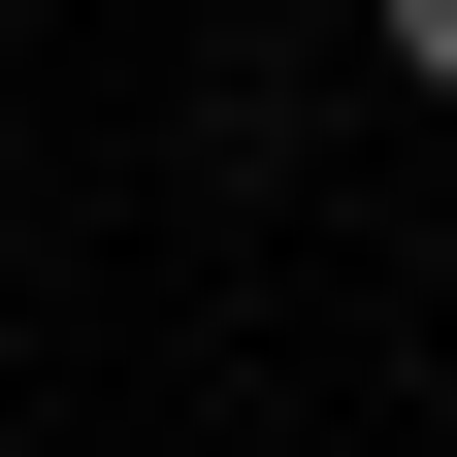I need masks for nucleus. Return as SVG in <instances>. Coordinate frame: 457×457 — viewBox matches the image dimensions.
I'll list each match as a JSON object with an SVG mask.
<instances>
[{"label":"nucleus","mask_w":457,"mask_h":457,"mask_svg":"<svg viewBox=\"0 0 457 457\" xmlns=\"http://www.w3.org/2000/svg\"><path fill=\"white\" fill-rule=\"evenodd\" d=\"M360 33H392V98H457V0H360Z\"/></svg>","instance_id":"f257e3e1"}]
</instances>
